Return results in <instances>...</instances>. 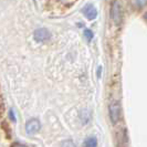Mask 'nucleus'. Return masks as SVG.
I'll list each match as a JSON object with an SVG mask.
<instances>
[{"instance_id":"1","label":"nucleus","mask_w":147,"mask_h":147,"mask_svg":"<svg viewBox=\"0 0 147 147\" xmlns=\"http://www.w3.org/2000/svg\"><path fill=\"white\" fill-rule=\"evenodd\" d=\"M111 18L113 22L118 26L121 24L122 19H123V11H122V7L119 5L118 1H113L112 6H111Z\"/></svg>"},{"instance_id":"6","label":"nucleus","mask_w":147,"mask_h":147,"mask_svg":"<svg viewBox=\"0 0 147 147\" xmlns=\"http://www.w3.org/2000/svg\"><path fill=\"white\" fill-rule=\"evenodd\" d=\"M83 147H97V140L95 137H88L83 143Z\"/></svg>"},{"instance_id":"2","label":"nucleus","mask_w":147,"mask_h":147,"mask_svg":"<svg viewBox=\"0 0 147 147\" xmlns=\"http://www.w3.org/2000/svg\"><path fill=\"white\" fill-rule=\"evenodd\" d=\"M121 106L117 102H112L109 106V112H110V118L113 124H116L119 118H121Z\"/></svg>"},{"instance_id":"10","label":"nucleus","mask_w":147,"mask_h":147,"mask_svg":"<svg viewBox=\"0 0 147 147\" xmlns=\"http://www.w3.org/2000/svg\"><path fill=\"white\" fill-rule=\"evenodd\" d=\"M11 147H29L27 146V145H24V144H20V143H13Z\"/></svg>"},{"instance_id":"12","label":"nucleus","mask_w":147,"mask_h":147,"mask_svg":"<svg viewBox=\"0 0 147 147\" xmlns=\"http://www.w3.org/2000/svg\"><path fill=\"white\" fill-rule=\"evenodd\" d=\"M2 112H3V104H2L1 100H0V115L2 114Z\"/></svg>"},{"instance_id":"8","label":"nucleus","mask_w":147,"mask_h":147,"mask_svg":"<svg viewBox=\"0 0 147 147\" xmlns=\"http://www.w3.org/2000/svg\"><path fill=\"white\" fill-rule=\"evenodd\" d=\"M135 2V6L137 8H143L144 6H146L147 0H134Z\"/></svg>"},{"instance_id":"9","label":"nucleus","mask_w":147,"mask_h":147,"mask_svg":"<svg viewBox=\"0 0 147 147\" xmlns=\"http://www.w3.org/2000/svg\"><path fill=\"white\" fill-rule=\"evenodd\" d=\"M61 147H75V145H74V143L72 140H64V142L61 144Z\"/></svg>"},{"instance_id":"11","label":"nucleus","mask_w":147,"mask_h":147,"mask_svg":"<svg viewBox=\"0 0 147 147\" xmlns=\"http://www.w3.org/2000/svg\"><path fill=\"white\" fill-rule=\"evenodd\" d=\"M9 116H10V118L12 119V122H16V116H15V112H13V111H10Z\"/></svg>"},{"instance_id":"7","label":"nucleus","mask_w":147,"mask_h":147,"mask_svg":"<svg viewBox=\"0 0 147 147\" xmlns=\"http://www.w3.org/2000/svg\"><path fill=\"white\" fill-rule=\"evenodd\" d=\"M84 37L86 38V40H88V41H91V40L93 39V32H92L91 30L85 29L84 30Z\"/></svg>"},{"instance_id":"4","label":"nucleus","mask_w":147,"mask_h":147,"mask_svg":"<svg viewBox=\"0 0 147 147\" xmlns=\"http://www.w3.org/2000/svg\"><path fill=\"white\" fill-rule=\"evenodd\" d=\"M34 39L38 42H44L50 39V32L44 28L38 29L34 31Z\"/></svg>"},{"instance_id":"3","label":"nucleus","mask_w":147,"mask_h":147,"mask_svg":"<svg viewBox=\"0 0 147 147\" xmlns=\"http://www.w3.org/2000/svg\"><path fill=\"white\" fill-rule=\"evenodd\" d=\"M40 127H41L40 122H39L38 119H36V118H32V119L28 121L27 124H26V132L28 133V134L33 135V134H36V133L39 132Z\"/></svg>"},{"instance_id":"5","label":"nucleus","mask_w":147,"mask_h":147,"mask_svg":"<svg viewBox=\"0 0 147 147\" xmlns=\"http://www.w3.org/2000/svg\"><path fill=\"white\" fill-rule=\"evenodd\" d=\"M83 13L84 16L88 18V20H93L95 19L96 16H97V11H96V8L93 5H86L85 7L83 8Z\"/></svg>"},{"instance_id":"13","label":"nucleus","mask_w":147,"mask_h":147,"mask_svg":"<svg viewBox=\"0 0 147 147\" xmlns=\"http://www.w3.org/2000/svg\"><path fill=\"white\" fill-rule=\"evenodd\" d=\"M145 19H146V20H147V13H146V15H145Z\"/></svg>"}]
</instances>
